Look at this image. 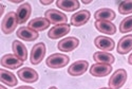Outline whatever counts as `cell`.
<instances>
[{
    "label": "cell",
    "mask_w": 132,
    "mask_h": 89,
    "mask_svg": "<svg viewBox=\"0 0 132 89\" xmlns=\"http://www.w3.org/2000/svg\"><path fill=\"white\" fill-rule=\"evenodd\" d=\"M50 21L45 18V17H37L32 19L31 21H29V28L33 29L34 31L38 32V31H45L50 27Z\"/></svg>",
    "instance_id": "cell-18"
},
{
    "label": "cell",
    "mask_w": 132,
    "mask_h": 89,
    "mask_svg": "<svg viewBox=\"0 0 132 89\" xmlns=\"http://www.w3.org/2000/svg\"><path fill=\"white\" fill-rule=\"evenodd\" d=\"M12 49H13L14 54L20 61H22V62L27 61V58H28V50H27V47L21 41L14 40L13 43H12Z\"/></svg>",
    "instance_id": "cell-21"
},
{
    "label": "cell",
    "mask_w": 132,
    "mask_h": 89,
    "mask_svg": "<svg viewBox=\"0 0 132 89\" xmlns=\"http://www.w3.org/2000/svg\"><path fill=\"white\" fill-rule=\"evenodd\" d=\"M78 44H79L78 38L72 36V37L61 39L57 44V48L61 52H71V51H73V50H75L76 48H77Z\"/></svg>",
    "instance_id": "cell-12"
},
{
    "label": "cell",
    "mask_w": 132,
    "mask_h": 89,
    "mask_svg": "<svg viewBox=\"0 0 132 89\" xmlns=\"http://www.w3.org/2000/svg\"><path fill=\"white\" fill-rule=\"evenodd\" d=\"M118 12L123 15H127L132 13V0L120 1L118 4Z\"/></svg>",
    "instance_id": "cell-24"
},
{
    "label": "cell",
    "mask_w": 132,
    "mask_h": 89,
    "mask_svg": "<svg viewBox=\"0 0 132 89\" xmlns=\"http://www.w3.org/2000/svg\"><path fill=\"white\" fill-rule=\"evenodd\" d=\"M56 5L58 9L65 11V12H74L80 6L79 1L77 0H57Z\"/></svg>",
    "instance_id": "cell-20"
},
{
    "label": "cell",
    "mask_w": 132,
    "mask_h": 89,
    "mask_svg": "<svg viewBox=\"0 0 132 89\" xmlns=\"http://www.w3.org/2000/svg\"><path fill=\"white\" fill-rule=\"evenodd\" d=\"M116 15L114 13V11L108 8H103L97 10L95 14H94V18L96 21L98 20H105V21H112L113 19H115Z\"/></svg>",
    "instance_id": "cell-19"
},
{
    "label": "cell",
    "mask_w": 132,
    "mask_h": 89,
    "mask_svg": "<svg viewBox=\"0 0 132 89\" xmlns=\"http://www.w3.org/2000/svg\"><path fill=\"white\" fill-rule=\"evenodd\" d=\"M18 77L21 80V81H23L26 83H35L38 81V73L34 70V69H32L30 68V67H24V68H21L18 72Z\"/></svg>",
    "instance_id": "cell-7"
},
{
    "label": "cell",
    "mask_w": 132,
    "mask_h": 89,
    "mask_svg": "<svg viewBox=\"0 0 132 89\" xmlns=\"http://www.w3.org/2000/svg\"><path fill=\"white\" fill-rule=\"evenodd\" d=\"M49 89H57V88H56V87H55V86H52V87H50Z\"/></svg>",
    "instance_id": "cell-32"
},
{
    "label": "cell",
    "mask_w": 132,
    "mask_h": 89,
    "mask_svg": "<svg viewBox=\"0 0 132 89\" xmlns=\"http://www.w3.org/2000/svg\"><path fill=\"white\" fill-rule=\"evenodd\" d=\"M92 1H91V0H88V1H87V0H82V3L84 4H89V3H91Z\"/></svg>",
    "instance_id": "cell-29"
},
{
    "label": "cell",
    "mask_w": 132,
    "mask_h": 89,
    "mask_svg": "<svg viewBox=\"0 0 132 89\" xmlns=\"http://www.w3.org/2000/svg\"><path fill=\"white\" fill-rule=\"evenodd\" d=\"M91 17V13L88 10H81L79 12L75 13L71 17V25L74 27H81L89 21Z\"/></svg>",
    "instance_id": "cell-9"
},
{
    "label": "cell",
    "mask_w": 132,
    "mask_h": 89,
    "mask_svg": "<svg viewBox=\"0 0 132 89\" xmlns=\"http://www.w3.org/2000/svg\"><path fill=\"white\" fill-rule=\"evenodd\" d=\"M40 3H41V4H43V5H48V4L53 3V0H49V1H45V0H40Z\"/></svg>",
    "instance_id": "cell-26"
},
{
    "label": "cell",
    "mask_w": 132,
    "mask_h": 89,
    "mask_svg": "<svg viewBox=\"0 0 132 89\" xmlns=\"http://www.w3.org/2000/svg\"><path fill=\"white\" fill-rule=\"evenodd\" d=\"M0 81H1V83L10 87H14L18 83L17 77L12 72H9L7 70H4V69H0Z\"/></svg>",
    "instance_id": "cell-23"
},
{
    "label": "cell",
    "mask_w": 132,
    "mask_h": 89,
    "mask_svg": "<svg viewBox=\"0 0 132 89\" xmlns=\"http://www.w3.org/2000/svg\"><path fill=\"white\" fill-rule=\"evenodd\" d=\"M23 64L15 54H5L1 57V66L9 69H17Z\"/></svg>",
    "instance_id": "cell-13"
},
{
    "label": "cell",
    "mask_w": 132,
    "mask_h": 89,
    "mask_svg": "<svg viewBox=\"0 0 132 89\" xmlns=\"http://www.w3.org/2000/svg\"><path fill=\"white\" fill-rule=\"evenodd\" d=\"M17 25H18V20H17L16 12H10L2 19L1 30L4 34H12L16 30Z\"/></svg>",
    "instance_id": "cell-2"
},
{
    "label": "cell",
    "mask_w": 132,
    "mask_h": 89,
    "mask_svg": "<svg viewBox=\"0 0 132 89\" xmlns=\"http://www.w3.org/2000/svg\"><path fill=\"white\" fill-rule=\"evenodd\" d=\"M11 2H12V3H21L22 1H15V0H13V1H11Z\"/></svg>",
    "instance_id": "cell-31"
},
{
    "label": "cell",
    "mask_w": 132,
    "mask_h": 89,
    "mask_svg": "<svg viewBox=\"0 0 132 89\" xmlns=\"http://www.w3.org/2000/svg\"><path fill=\"white\" fill-rule=\"evenodd\" d=\"M88 68H89V63L87 61H76L68 68V73L72 76H79L82 75Z\"/></svg>",
    "instance_id": "cell-8"
},
{
    "label": "cell",
    "mask_w": 132,
    "mask_h": 89,
    "mask_svg": "<svg viewBox=\"0 0 132 89\" xmlns=\"http://www.w3.org/2000/svg\"><path fill=\"white\" fill-rule=\"evenodd\" d=\"M130 31H132V15L124 18L119 25L120 33H128Z\"/></svg>",
    "instance_id": "cell-25"
},
{
    "label": "cell",
    "mask_w": 132,
    "mask_h": 89,
    "mask_svg": "<svg viewBox=\"0 0 132 89\" xmlns=\"http://www.w3.org/2000/svg\"><path fill=\"white\" fill-rule=\"evenodd\" d=\"M31 13H32V6L29 2H24L22 4H20L19 8L17 9V12H16L18 24L22 25L26 21H28V19L31 16Z\"/></svg>",
    "instance_id": "cell-15"
},
{
    "label": "cell",
    "mask_w": 132,
    "mask_h": 89,
    "mask_svg": "<svg viewBox=\"0 0 132 89\" xmlns=\"http://www.w3.org/2000/svg\"><path fill=\"white\" fill-rule=\"evenodd\" d=\"M132 50V35H126L118 41L116 51L118 54H127Z\"/></svg>",
    "instance_id": "cell-17"
},
{
    "label": "cell",
    "mask_w": 132,
    "mask_h": 89,
    "mask_svg": "<svg viewBox=\"0 0 132 89\" xmlns=\"http://www.w3.org/2000/svg\"><path fill=\"white\" fill-rule=\"evenodd\" d=\"M0 89H6V88H5V87H3V86L1 85V86H0Z\"/></svg>",
    "instance_id": "cell-34"
},
{
    "label": "cell",
    "mask_w": 132,
    "mask_h": 89,
    "mask_svg": "<svg viewBox=\"0 0 132 89\" xmlns=\"http://www.w3.org/2000/svg\"><path fill=\"white\" fill-rule=\"evenodd\" d=\"M47 49H46V44L43 42H38L36 43L34 47L32 48L31 51V56H30V61L33 65H38L42 62L43 57L46 55Z\"/></svg>",
    "instance_id": "cell-4"
},
{
    "label": "cell",
    "mask_w": 132,
    "mask_h": 89,
    "mask_svg": "<svg viewBox=\"0 0 132 89\" xmlns=\"http://www.w3.org/2000/svg\"><path fill=\"white\" fill-rule=\"evenodd\" d=\"M70 31H71L70 25H68V24H61V25L54 26L51 30H49L48 36L51 39H57V38H61V37L65 36Z\"/></svg>",
    "instance_id": "cell-6"
},
{
    "label": "cell",
    "mask_w": 132,
    "mask_h": 89,
    "mask_svg": "<svg viewBox=\"0 0 132 89\" xmlns=\"http://www.w3.org/2000/svg\"><path fill=\"white\" fill-rule=\"evenodd\" d=\"M45 18H47L50 21V24H53L55 26L61 25V24H67V21H68L67 15H65L64 13L59 12V11H57V10H54V9L46 11Z\"/></svg>",
    "instance_id": "cell-5"
},
{
    "label": "cell",
    "mask_w": 132,
    "mask_h": 89,
    "mask_svg": "<svg viewBox=\"0 0 132 89\" xmlns=\"http://www.w3.org/2000/svg\"><path fill=\"white\" fill-rule=\"evenodd\" d=\"M94 44H95V47H97L98 49H101L102 51H105V52L112 51L115 47L114 40L112 38L106 37V36H97L94 39Z\"/></svg>",
    "instance_id": "cell-11"
},
{
    "label": "cell",
    "mask_w": 132,
    "mask_h": 89,
    "mask_svg": "<svg viewBox=\"0 0 132 89\" xmlns=\"http://www.w3.org/2000/svg\"><path fill=\"white\" fill-rule=\"evenodd\" d=\"M127 77H128V74L125 69H117L112 74V76L110 77L108 85L111 89H119L126 83Z\"/></svg>",
    "instance_id": "cell-3"
},
{
    "label": "cell",
    "mask_w": 132,
    "mask_h": 89,
    "mask_svg": "<svg viewBox=\"0 0 132 89\" xmlns=\"http://www.w3.org/2000/svg\"><path fill=\"white\" fill-rule=\"evenodd\" d=\"M100 89H111V88H110V87L109 88L108 87H103V88H100Z\"/></svg>",
    "instance_id": "cell-33"
},
{
    "label": "cell",
    "mask_w": 132,
    "mask_h": 89,
    "mask_svg": "<svg viewBox=\"0 0 132 89\" xmlns=\"http://www.w3.org/2000/svg\"><path fill=\"white\" fill-rule=\"evenodd\" d=\"M93 60L97 63V64H108V65H112L115 61L114 56L109 53V52H105V51H97L93 54Z\"/></svg>",
    "instance_id": "cell-22"
},
{
    "label": "cell",
    "mask_w": 132,
    "mask_h": 89,
    "mask_svg": "<svg viewBox=\"0 0 132 89\" xmlns=\"http://www.w3.org/2000/svg\"><path fill=\"white\" fill-rule=\"evenodd\" d=\"M128 63L130 64V65H132V53L129 55V58H128Z\"/></svg>",
    "instance_id": "cell-28"
},
{
    "label": "cell",
    "mask_w": 132,
    "mask_h": 89,
    "mask_svg": "<svg viewBox=\"0 0 132 89\" xmlns=\"http://www.w3.org/2000/svg\"><path fill=\"white\" fill-rule=\"evenodd\" d=\"M95 28L97 29V31L107 35H114L116 33V27L111 21H105V20L95 21Z\"/></svg>",
    "instance_id": "cell-16"
},
{
    "label": "cell",
    "mask_w": 132,
    "mask_h": 89,
    "mask_svg": "<svg viewBox=\"0 0 132 89\" xmlns=\"http://www.w3.org/2000/svg\"><path fill=\"white\" fill-rule=\"evenodd\" d=\"M0 5H1V12H0V15H2L3 14V12H4V5L1 3V4H0Z\"/></svg>",
    "instance_id": "cell-30"
},
{
    "label": "cell",
    "mask_w": 132,
    "mask_h": 89,
    "mask_svg": "<svg viewBox=\"0 0 132 89\" xmlns=\"http://www.w3.org/2000/svg\"><path fill=\"white\" fill-rule=\"evenodd\" d=\"M17 37L26 41H34L39 37V34L29 27H21L17 30Z\"/></svg>",
    "instance_id": "cell-14"
},
{
    "label": "cell",
    "mask_w": 132,
    "mask_h": 89,
    "mask_svg": "<svg viewBox=\"0 0 132 89\" xmlns=\"http://www.w3.org/2000/svg\"><path fill=\"white\" fill-rule=\"evenodd\" d=\"M70 62V57L68 55L60 54V53H54L47 58L46 64L49 68L52 69H59L65 67Z\"/></svg>",
    "instance_id": "cell-1"
},
{
    "label": "cell",
    "mask_w": 132,
    "mask_h": 89,
    "mask_svg": "<svg viewBox=\"0 0 132 89\" xmlns=\"http://www.w3.org/2000/svg\"><path fill=\"white\" fill-rule=\"evenodd\" d=\"M112 72V65L108 64H94L90 68L91 75L95 77H104Z\"/></svg>",
    "instance_id": "cell-10"
},
{
    "label": "cell",
    "mask_w": 132,
    "mask_h": 89,
    "mask_svg": "<svg viewBox=\"0 0 132 89\" xmlns=\"http://www.w3.org/2000/svg\"><path fill=\"white\" fill-rule=\"evenodd\" d=\"M16 89H34V88L30 87V86H19V87H17Z\"/></svg>",
    "instance_id": "cell-27"
}]
</instances>
